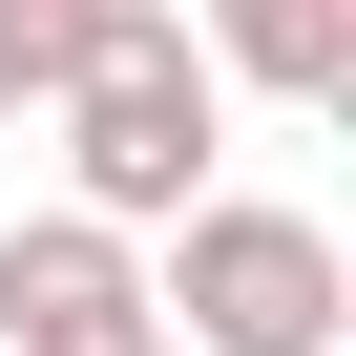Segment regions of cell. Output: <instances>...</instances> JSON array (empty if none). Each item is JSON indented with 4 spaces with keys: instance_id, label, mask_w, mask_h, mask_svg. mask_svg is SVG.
<instances>
[{
    "instance_id": "obj_2",
    "label": "cell",
    "mask_w": 356,
    "mask_h": 356,
    "mask_svg": "<svg viewBox=\"0 0 356 356\" xmlns=\"http://www.w3.org/2000/svg\"><path fill=\"white\" fill-rule=\"evenodd\" d=\"M147 314H168V356H335L356 273H335V231H314V210H252V189H210L189 231H168Z\"/></svg>"
},
{
    "instance_id": "obj_5",
    "label": "cell",
    "mask_w": 356,
    "mask_h": 356,
    "mask_svg": "<svg viewBox=\"0 0 356 356\" xmlns=\"http://www.w3.org/2000/svg\"><path fill=\"white\" fill-rule=\"evenodd\" d=\"M84 42H105V0H0V126L63 105V84H84Z\"/></svg>"
},
{
    "instance_id": "obj_1",
    "label": "cell",
    "mask_w": 356,
    "mask_h": 356,
    "mask_svg": "<svg viewBox=\"0 0 356 356\" xmlns=\"http://www.w3.org/2000/svg\"><path fill=\"white\" fill-rule=\"evenodd\" d=\"M210 147H231V84L189 63L168 0H105V42L63 84V210L84 231H189L210 210Z\"/></svg>"
},
{
    "instance_id": "obj_3",
    "label": "cell",
    "mask_w": 356,
    "mask_h": 356,
    "mask_svg": "<svg viewBox=\"0 0 356 356\" xmlns=\"http://www.w3.org/2000/svg\"><path fill=\"white\" fill-rule=\"evenodd\" d=\"M0 356H168L147 252L84 231V210H22V231H0Z\"/></svg>"
},
{
    "instance_id": "obj_4",
    "label": "cell",
    "mask_w": 356,
    "mask_h": 356,
    "mask_svg": "<svg viewBox=\"0 0 356 356\" xmlns=\"http://www.w3.org/2000/svg\"><path fill=\"white\" fill-rule=\"evenodd\" d=\"M189 63L273 105H356V0H189Z\"/></svg>"
}]
</instances>
